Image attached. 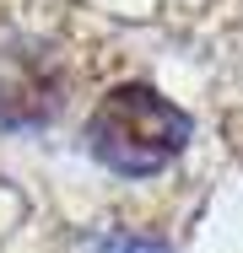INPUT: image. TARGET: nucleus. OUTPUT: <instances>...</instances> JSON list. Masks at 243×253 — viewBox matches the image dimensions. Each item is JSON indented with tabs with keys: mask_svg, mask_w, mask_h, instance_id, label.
Returning a JSON list of instances; mask_svg holds the SVG:
<instances>
[{
	"mask_svg": "<svg viewBox=\"0 0 243 253\" xmlns=\"http://www.w3.org/2000/svg\"><path fill=\"white\" fill-rule=\"evenodd\" d=\"M81 140L108 172L151 178L168 162H179V151L189 146V113H179L162 92H151L141 81H124V86L97 97Z\"/></svg>",
	"mask_w": 243,
	"mask_h": 253,
	"instance_id": "f257e3e1",
	"label": "nucleus"
},
{
	"mask_svg": "<svg viewBox=\"0 0 243 253\" xmlns=\"http://www.w3.org/2000/svg\"><path fill=\"white\" fill-rule=\"evenodd\" d=\"M65 70L44 43H0V129H44L60 113Z\"/></svg>",
	"mask_w": 243,
	"mask_h": 253,
	"instance_id": "f03ea898",
	"label": "nucleus"
},
{
	"mask_svg": "<svg viewBox=\"0 0 243 253\" xmlns=\"http://www.w3.org/2000/svg\"><path fill=\"white\" fill-rule=\"evenodd\" d=\"M97 253H168V243L162 237H135V232H108L97 243Z\"/></svg>",
	"mask_w": 243,
	"mask_h": 253,
	"instance_id": "7ed1b4c3",
	"label": "nucleus"
}]
</instances>
